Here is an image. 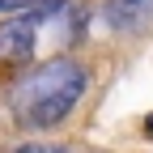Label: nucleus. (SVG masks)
I'll use <instances>...</instances> for the list:
<instances>
[{"mask_svg": "<svg viewBox=\"0 0 153 153\" xmlns=\"http://www.w3.org/2000/svg\"><path fill=\"white\" fill-rule=\"evenodd\" d=\"M30 4H34V0H0V13H22Z\"/></svg>", "mask_w": 153, "mask_h": 153, "instance_id": "4", "label": "nucleus"}, {"mask_svg": "<svg viewBox=\"0 0 153 153\" xmlns=\"http://www.w3.org/2000/svg\"><path fill=\"white\" fill-rule=\"evenodd\" d=\"M145 136L153 140V115H145Z\"/></svg>", "mask_w": 153, "mask_h": 153, "instance_id": "5", "label": "nucleus"}, {"mask_svg": "<svg viewBox=\"0 0 153 153\" xmlns=\"http://www.w3.org/2000/svg\"><path fill=\"white\" fill-rule=\"evenodd\" d=\"M17 153H68V149H60V145H22Z\"/></svg>", "mask_w": 153, "mask_h": 153, "instance_id": "3", "label": "nucleus"}, {"mask_svg": "<svg viewBox=\"0 0 153 153\" xmlns=\"http://www.w3.org/2000/svg\"><path fill=\"white\" fill-rule=\"evenodd\" d=\"M85 94V68L76 60H51L43 68L26 72L13 89V106L26 123L51 128L76 106V98Z\"/></svg>", "mask_w": 153, "mask_h": 153, "instance_id": "1", "label": "nucleus"}, {"mask_svg": "<svg viewBox=\"0 0 153 153\" xmlns=\"http://www.w3.org/2000/svg\"><path fill=\"white\" fill-rule=\"evenodd\" d=\"M145 4L149 0H106V22L115 30H132L145 17Z\"/></svg>", "mask_w": 153, "mask_h": 153, "instance_id": "2", "label": "nucleus"}]
</instances>
